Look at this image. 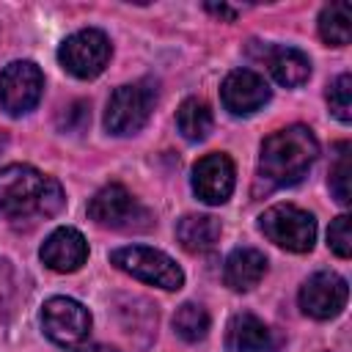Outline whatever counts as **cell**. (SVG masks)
Here are the masks:
<instances>
[{
    "instance_id": "cell-1",
    "label": "cell",
    "mask_w": 352,
    "mask_h": 352,
    "mask_svg": "<svg viewBox=\"0 0 352 352\" xmlns=\"http://www.w3.org/2000/svg\"><path fill=\"white\" fill-rule=\"evenodd\" d=\"M316 157H319V140L305 124H292L267 135L261 140L253 195L261 198L280 187L300 184L308 176Z\"/></svg>"
},
{
    "instance_id": "cell-2",
    "label": "cell",
    "mask_w": 352,
    "mask_h": 352,
    "mask_svg": "<svg viewBox=\"0 0 352 352\" xmlns=\"http://www.w3.org/2000/svg\"><path fill=\"white\" fill-rule=\"evenodd\" d=\"M66 204L58 179L33 165L14 162L0 168V217L8 223H36L55 217Z\"/></svg>"
},
{
    "instance_id": "cell-3",
    "label": "cell",
    "mask_w": 352,
    "mask_h": 352,
    "mask_svg": "<svg viewBox=\"0 0 352 352\" xmlns=\"http://www.w3.org/2000/svg\"><path fill=\"white\" fill-rule=\"evenodd\" d=\"M154 104H157V85L151 80L118 85L107 99L104 129L110 135H118V138L135 135L148 124Z\"/></svg>"
},
{
    "instance_id": "cell-4",
    "label": "cell",
    "mask_w": 352,
    "mask_h": 352,
    "mask_svg": "<svg viewBox=\"0 0 352 352\" xmlns=\"http://www.w3.org/2000/svg\"><path fill=\"white\" fill-rule=\"evenodd\" d=\"M110 264L118 267L121 272L143 280V283H151V286H160L165 292H179L184 286V272L182 267L162 250L157 248H146V245H124V248H116L110 253Z\"/></svg>"
},
{
    "instance_id": "cell-5",
    "label": "cell",
    "mask_w": 352,
    "mask_h": 352,
    "mask_svg": "<svg viewBox=\"0 0 352 352\" xmlns=\"http://www.w3.org/2000/svg\"><path fill=\"white\" fill-rule=\"evenodd\" d=\"M88 217L113 231H148L154 226V214L124 184L102 187L88 204Z\"/></svg>"
},
{
    "instance_id": "cell-6",
    "label": "cell",
    "mask_w": 352,
    "mask_h": 352,
    "mask_svg": "<svg viewBox=\"0 0 352 352\" xmlns=\"http://www.w3.org/2000/svg\"><path fill=\"white\" fill-rule=\"evenodd\" d=\"M261 234L283 250L308 253L316 242V220L311 212L294 204H275L258 217Z\"/></svg>"
},
{
    "instance_id": "cell-7",
    "label": "cell",
    "mask_w": 352,
    "mask_h": 352,
    "mask_svg": "<svg viewBox=\"0 0 352 352\" xmlns=\"http://www.w3.org/2000/svg\"><path fill=\"white\" fill-rule=\"evenodd\" d=\"M110 55H113V47H110V38L96 30V28H85V30H77L72 36L63 38V44L58 47V60L60 66L77 77V80H94L104 72V66L110 63Z\"/></svg>"
},
{
    "instance_id": "cell-8",
    "label": "cell",
    "mask_w": 352,
    "mask_h": 352,
    "mask_svg": "<svg viewBox=\"0 0 352 352\" xmlns=\"http://www.w3.org/2000/svg\"><path fill=\"white\" fill-rule=\"evenodd\" d=\"M41 327L58 346H80L91 333V314L72 297H50L41 308Z\"/></svg>"
},
{
    "instance_id": "cell-9",
    "label": "cell",
    "mask_w": 352,
    "mask_h": 352,
    "mask_svg": "<svg viewBox=\"0 0 352 352\" xmlns=\"http://www.w3.org/2000/svg\"><path fill=\"white\" fill-rule=\"evenodd\" d=\"M44 94V74L33 60H11L0 72V107L8 116L30 113Z\"/></svg>"
},
{
    "instance_id": "cell-10",
    "label": "cell",
    "mask_w": 352,
    "mask_h": 352,
    "mask_svg": "<svg viewBox=\"0 0 352 352\" xmlns=\"http://www.w3.org/2000/svg\"><path fill=\"white\" fill-rule=\"evenodd\" d=\"M349 297V286L338 272L322 270L314 272L302 286H300V308L311 319H333L344 311Z\"/></svg>"
},
{
    "instance_id": "cell-11",
    "label": "cell",
    "mask_w": 352,
    "mask_h": 352,
    "mask_svg": "<svg viewBox=\"0 0 352 352\" xmlns=\"http://www.w3.org/2000/svg\"><path fill=\"white\" fill-rule=\"evenodd\" d=\"M234 184H236V170L231 157L223 151H212L201 157L192 168V192L209 206L226 204L234 192Z\"/></svg>"
},
{
    "instance_id": "cell-12",
    "label": "cell",
    "mask_w": 352,
    "mask_h": 352,
    "mask_svg": "<svg viewBox=\"0 0 352 352\" xmlns=\"http://www.w3.org/2000/svg\"><path fill=\"white\" fill-rule=\"evenodd\" d=\"M270 85L264 82L261 74L250 72V69H234L226 74L223 85H220V99L223 107L234 116H250L256 110H261L270 102Z\"/></svg>"
},
{
    "instance_id": "cell-13",
    "label": "cell",
    "mask_w": 352,
    "mask_h": 352,
    "mask_svg": "<svg viewBox=\"0 0 352 352\" xmlns=\"http://www.w3.org/2000/svg\"><path fill=\"white\" fill-rule=\"evenodd\" d=\"M38 258L52 272H77L88 261V242L77 228L60 226L44 239Z\"/></svg>"
},
{
    "instance_id": "cell-14",
    "label": "cell",
    "mask_w": 352,
    "mask_h": 352,
    "mask_svg": "<svg viewBox=\"0 0 352 352\" xmlns=\"http://www.w3.org/2000/svg\"><path fill=\"white\" fill-rule=\"evenodd\" d=\"M267 275V256L256 248H236L226 256L223 280L234 292H250Z\"/></svg>"
},
{
    "instance_id": "cell-15",
    "label": "cell",
    "mask_w": 352,
    "mask_h": 352,
    "mask_svg": "<svg viewBox=\"0 0 352 352\" xmlns=\"http://www.w3.org/2000/svg\"><path fill=\"white\" fill-rule=\"evenodd\" d=\"M226 349L228 352H270L272 333L256 314L250 311L234 314L226 327Z\"/></svg>"
},
{
    "instance_id": "cell-16",
    "label": "cell",
    "mask_w": 352,
    "mask_h": 352,
    "mask_svg": "<svg viewBox=\"0 0 352 352\" xmlns=\"http://www.w3.org/2000/svg\"><path fill=\"white\" fill-rule=\"evenodd\" d=\"M261 60L267 63V69H270V74L275 77L278 85L300 88L311 77V60L297 47H275V44L264 47Z\"/></svg>"
},
{
    "instance_id": "cell-17",
    "label": "cell",
    "mask_w": 352,
    "mask_h": 352,
    "mask_svg": "<svg viewBox=\"0 0 352 352\" xmlns=\"http://www.w3.org/2000/svg\"><path fill=\"white\" fill-rule=\"evenodd\" d=\"M220 220L212 214H184L176 223V239L187 253H209L220 242Z\"/></svg>"
},
{
    "instance_id": "cell-18",
    "label": "cell",
    "mask_w": 352,
    "mask_h": 352,
    "mask_svg": "<svg viewBox=\"0 0 352 352\" xmlns=\"http://www.w3.org/2000/svg\"><path fill=\"white\" fill-rule=\"evenodd\" d=\"M212 124H214L212 110H209V104H206L204 99H198V96L184 99V102L179 104V110H176V126H179V132H182L187 140H204V138L212 132Z\"/></svg>"
},
{
    "instance_id": "cell-19",
    "label": "cell",
    "mask_w": 352,
    "mask_h": 352,
    "mask_svg": "<svg viewBox=\"0 0 352 352\" xmlns=\"http://www.w3.org/2000/svg\"><path fill=\"white\" fill-rule=\"evenodd\" d=\"M319 36L324 44H333V47L349 44V3H330L322 8Z\"/></svg>"
},
{
    "instance_id": "cell-20",
    "label": "cell",
    "mask_w": 352,
    "mask_h": 352,
    "mask_svg": "<svg viewBox=\"0 0 352 352\" xmlns=\"http://www.w3.org/2000/svg\"><path fill=\"white\" fill-rule=\"evenodd\" d=\"M173 330L187 344H195V341L206 338V333H209V314H206V308L198 305V302L179 305L176 314H173Z\"/></svg>"
},
{
    "instance_id": "cell-21",
    "label": "cell",
    "mask_w": 352,
    "mask_h": 352,
    "mask_svg": "<svg viewBox=\"0 0 352 352\" xmlns=\"http://www.w3.org/2000/svg\"><path fill=\"white\" fill-rule=\"evenodd\" d=\"M327 104H330V113L341 124H349L352 121V77L349 74H338L330 82V88H327Z\"/></svg>"
},
{
    "instance_id": "cell-22",
    "label": "cell",
    "mask_w": 352,
    "mask_h": 352,
    "mask_svg": "<svg viewBox=\"0 0 352 352\" xmlns=\"http://www.w3.org/2000/svg\"><path fill=\"white\" fill-rule=\"evenodd\" d=\"M14 302H16V275H14L11 261L0 256V338L11 322Z\"/></svg>"
},
{
    "instance_id": "cell-23",
    "label": "cell",
    "mask_w": 352,
    "mask_h": 352,
    "mask_svg": "<svg viewBox=\"0 0 352 352\" xmlns=\"http://www.w3.org/2000/svg\"><path fill=\"white\" fill-rule=\"evenodd\" d=\"M338 160L336 165L330 168V192L336 195L338 204H349V176H352V168H349V143H338Z\"/></svg>"
},
{
    "instance_id": "cell-24",
    "label": "cell",
    "mask_w": 352,
    "mask_h": 352,
    "mask_svg": "<svg viewBox=\"0 0 352 352\" xmlns=\"http://www.w3.org/2000/svg\"><path fill=\"white\" fill-rule=\"evenodd\" d=\"M327 245L338 258H349L352 253V234H349V214H338L327 228Z\"/></svg>"
},
{
    "instance_id": "cell-25",
    "label": "cell",
    "mask_w": 352,
    "mask_h": 352,
    "mask_svg": "<svg viewBox=\"0 0 352 352\" xmlns=\"http://www.w3.org/2000/svg\"><path fill=\"white\" fill-rule=\"evenodd\" d=\"M206 11L209 14H217V16H226V19H234L236 16V8H231V6H214V3H206Z\"/></svg>"
},
{
    "instance_id": "cell-26",
    "label": "cell",
    "mask_w": 352,
    "mask_h": 352,
    "mask_svg": "<svg viewBox=\"0 0 352 352\" xmlns=\"http://www.w3.org/2000/svg\"><path fill=\"white\" fill-rule=\"evenodd\" d=\"M77 352H118L113 346H102V344H94V346H85V349H77Z\"/></svg>"
}]
</instances>
